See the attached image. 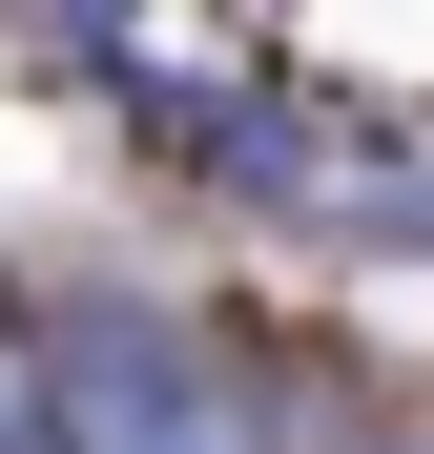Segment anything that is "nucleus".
Returning <instances> with one entry per match:
<instances>
[{
    "label": "nucleus",
    "instance_id": "nucleus-1",
    "mask_svg": "<svg viewBox=\"0 0 434 454\" xmlns=\"http://www.w3.org/2000/svg\"><path fill=\"white\" fill-rule=\"evenodd\" d=\"M42 454H249V413L186 372L166 310H83V331H42Z\"/></svg>",
    "mask_w": 434,
    "mask_h": 454
}]
</instances>
